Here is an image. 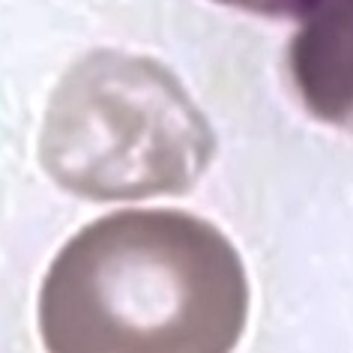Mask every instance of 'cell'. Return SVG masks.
<instances>
[{
    "label": "cell",
    "instance_id": "cell-1",
    "mask_svg": "<svg viewBox=\"0 0 353 353\" xmlns=\"http://www.w3.org/2000/svg\"><path fill=\"white\" fill-rule=\"evenodd\" d=\"M245 317L249 279L231 240L176 210L96 219L39 294L48 353H231Z\"/></svg>",
    "mask_w": 353,
    "mask_h": 353
},
{
    "label": "cell",
    "instance_id": "cell-2",
    "mask_svg": "<svg viewBox=\"0 0 353 353\" xmlns=\"http://www.w3.org/2000/svg\"><path fill=\"white\" fill-rule=\"evenodd\" d=\"M39 153L57 186L90 201L183 195L213 162V126L171 69L93 51L60 78Z\"/></svg>",
    "mask_w": 353,
    "mask_h": 353
},
{
    "label": "cell",
    "instance_id": "cell-3",
    "mask_svg": "<svg viewBox=\"0 0 353 353\" xmlns=\"http://www.w3.org/2000/svg\"><path fill=\"white\" fill-rule=\"evenodd\" d=\"M216 3L254 15H267V19H285V15H308L321 10L323 3H330V0H216Z\"/></svg>",
    "mask_w": 353,
    "mask_h": 353
}]
</instances>
